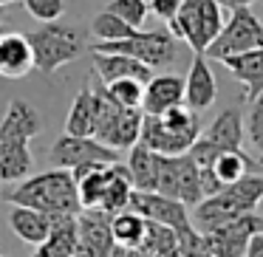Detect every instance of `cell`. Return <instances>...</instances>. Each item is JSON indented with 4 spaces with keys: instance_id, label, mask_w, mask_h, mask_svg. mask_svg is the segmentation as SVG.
I'll return each instance as SVG.
<instances>
[{
    "instance_id": "6da1fadb",
    "label": "cell",
    "mask_w": 263,
    "mask_h": 257,
    "mask_svg": "<svg viewBox=\"0 0 263 257\" xmlns=\"http://www.w3.org/2000/svg\"><path fill=\"white\" fill-rule=\"evenodd\" d=\"M6 201L12 206H26V209H37L46 215H80L82 212L71 170H57V167L20 181L6 192Z\"/></svg>"
},
{
    "instance_id": "7a4b0ae2",
    "label": "cell",
    "mask_w": 263,
    "mask_h": 257,
    "mask_svg": "<svg viewBox=\"0 0 263 257\" xmlns=\"http://www.w3.org/2000/svg\"><path fill=\"white\" fill-rule=\"evenodd\" d=\"M263 201V175H246L238 184L223 187L218 195L204 198L198 206H193L195 229L201 234L223 226V223L243 218L249 212H257V204Z\"/></svg>"
},
{
    "instance_id": "3957f363",
    "label": "cell",
    "mask_w": 263,
    "mask_h": 257,
    "mask_svg": "<svg viewBox=\"0 0 263 257\" xmlns=\"http://www.w3.org/2000/svg\"><path fill=\"white\" fill-rule=\"evenodd\" d=\"M201 133L204 127H201L198 113L181 105L161 116H144L139 144L153 150L156 155H187L201 139Z\"/></svg>"
},
{
    "instance_id": "277c9868",
    "label": "cell",
    "mask_w": 263,
    "mask_h": 257,
    "mask_svg": "<svg viewBox=\"0 0 263 257\" xmlns=\"http://www.w3.org/2000/svg\"><path fill=\"white\" fill-rule=\"evenodd\" d=\"M29 43L34 51V68L43 74H54L63 65L80 60L91 48L88 34L74 23H46L40 29L29 31Z\"/></svg>"
},
{
    "instance_id": "5b68a950",
    "label": "cell",
    "mask_w": 263,
    "mask_h": 257,
    "mask_svg": "<svg viewBox=\"0 0 263 257\" xmlns=\"http://www.w3.org/2000/svg\"><path fill=\"white\" fill-rule=\"evenodd\" d=\"M221 9L223 6L218 0H187L178 17L170 23V34L187 43L195 54H206V48L218 40L227 23Z\"/></svg>"
},
{
    "instance_id": "8992f818",
    "label": "cell",
    "mask_w": 263,
    "mask_h": 257,
    "mask_svg": "<svg viewBox=\"0 0 263 257\" xmlns=\"http://www.w3.org/2000/svg\"><path fill=\"white\" fill-rule=\"evenodd\" d=\"M142 125H144L142 110L119 108L105 96L102 85L97 88V130H93L97 142H102L105 147L116 150V153H122V150L130 153L142 139Z\"/></svg>"
},
{
    "instance_id": "52a82bcc",
    "label": "cell",
    "mask_w": 263,
    "mask_h": 257,
    "mask_svg": "<svg viewBox=\"0 0 263 257\" xmlns=\"http://www.w3.org/2000/svg\"><path fill=\"white\" fill-rule=\"evenodd\" d=\"M243 139H246L243 113H240L238 108H223L221 113L215 116V122L201 133V139L195 142V147L190 150V155L195 159L198 167H212L218 155L243 150Z\"/></svg>"
},
{
    "instance_id": "ba28073f",
    "label": "cell",
    "mask_w": 263,
    "mask_h": 257,
    "mask_svg": "<svg viewBox=\"0 0 263 257\" xmlns=\"http://www.w3.org/2000/svg\"><path fill=\"white\" fill-rule=\"evenodd\" d=\"M91 51L99 54H122V57H130L136 63L153 68H164V65L176 63L178 57V40L164 29L156 31H139L136 37L122 43H91Z\"/></svg>"
},
{
    "instance_id": "9c48e42d",
    "label": "cell",
    "mask_w": 263,
    "mask_h": 257,
    "mask_svg": "<svg viewBox=\"0 0 263 257\" xmlns=\"http://www.w3.org/2000/svg\"><path fill=\"white\" fill-rule=\"evenodd\" d=\"M257 48H263V20L252 9H238V12L229 14V20L223 23V31L206 48L204 57L223 63V60L252 54Z\"/></svg>"
},
{
    "instance_id": "30bf717a",
    "label": "cell",
    "mask_w": 263,
    "mask_h": 257,
    "mask_svg": "<svg viewBox=\"0 0 263 257\" xmlns=\"http://www.w3.org/2000/svg\"><path fill=\"white\" fill-rule=\"evenodd\" d=\"M156 192L181 201L184 206H198L204 201V189H201V170L193 155H159Z\"/></svg>"
},
{
    "instance_id": "8fae6325",
    "label": "cell",
    "mask_w": 263,
    "mask_h": 257,
    "mask_svg": "<svg viewBox=\"0 0 263 257\" xmlns=\"http://www.w3.org/2000/svg\"><path fill=\"white\" fill-rule=\"evenodd\" d=\"M257 234H263V212H249L243 218H235V221L206 232L204 238L212 257H246V249Z\"/></svg>"
},
{
    "instance_id": "7c38bea8",
    "label": "cell",
    "mask_w": 263,
    "mask_h": 257,
    "mask_svg": "<svg viewBox=\"0 0 263 257\" xmlns=\"http://www.w3.org/2000/svg\"><path fill=\"white\" fill-rule=\"evenodd\" d=\"M51 161L57 170H77L85 164H119V153L105 147L97 139H82V136H63L51 144Z\"/></svg>"
},
{
    "instance_id": "4fadbf2b",
    "label": "cell",
    "mask_w": 263,
    "mask_h": 257,
    "mask_svg": "<svg viewBox=\"0 0 263 257\" xmlns=\"http://www.w3.org/2000/svg\"><path fill=\"white\" fill-rule=\"evenodd\" d=\"M77 234H80V254L82 257H114L116 243L110 232V215L102 209H82L77 218Z\"/></svg>"
},
{
    "instance_id": "5bb4252c",
    "label": "cell",
    "mask_w": 263,
    "mask_h": 257,
    "mask_svg": "<svg viewBox=\"0 0 263 257\" xmlns=\"http://www.w3.org/2000/svg\"><path fill=\"white\" fill-rule=\"evenodd\" d=\"M31 139L0 127V184L26 181L34 170V155L29 150Z\"/></svg>"
},
{
    "instance_id": "9a60e30c",
    "label": "cell",
    "mask_w": 263,
    "mask_h": 257,
    "mask_svg": "<svg viewBox=\"0 0 263 257\" xmlns=\"http://www.w3.org/2000/svg\"><path fill=\"white\" fill-rule=\"evenodd\" d=\"M215 96H218V82L212 76L210 63H206L204 54H195L187 76H184V108H190L193 113H201V110L212 108Z\"/></svg>"
},
{
    "instance_id": "2e32d148",
    "label": "cell",
    "mask_w": 263,
    "mask_h": 257,
    "mask_svg": "<svg viewBox=\"0 0 263 257\" xmlns=\"http://www.w3.org/2000/svg\"><path fill=\"white\" fill-rule=\"evenodd\" d=\"M34 71V51L26 34L20 31H0V76L23 80Z\"/></svg>"
},
{
    "instance_id": "e0dca14e",
    "label": "cell",
    "mask_w": 263,
    "mask_h": 257,
    "mask_svg": "<svg viewBox=\"0 0 263 257\" xmlns=\"http://www.w3.org/2000/svg\"><path fill=\"white\" fill-rule=\"evenodd\" d=\"M184 105V80L178 74H156L144 85V102L142 113L144 116H161L173 108Z\"/></svg>"
},
{
    "instance_id": "ac0fdd59",
    "label": "cell",
    "mask_w": 263,
    "mask_h": 257,
    "mask_svg": "<svg viewBox=\"0 0 263 257\" xmlns=\"http://www.w3.org/2000/svg\"><path fill=\"white\" fill-rule=\"evenodd\" d=\"M91 57H93V71H97V76L102 80V85L122 82V80H136V82H142V85H147L156 76L147 65L136 63V60H130V57H122V54L91 51Z\"/></svg>"
},
{
    "instance_id": "d6986e66",
    "label": "cell",
    "mask_w": 263,
    "mask_h": 257,
    "mask_svg": "<svg viewBox=\"0 0 263 257\" xmlns=\"http://www.w3.org/2000/svg\"><path fill=\"white\" fill-rule=\"evenodd\" d=\"M133 192H136V187H133V178H130V172H127V164H122V161L119 164H110L99 209H102L105 215H110V218L119 215V212H127L130 209Z\"/></svg>"
},
{
    "instance_id": "ffe728a7",
    "label": "cell",
    "mask_w": 263,
    "mask_h": 257,
    "mask_svg": "<svg viewBox=\"0 0 263 257\" xmlns=\"http://www.w3.org/2000/svg\"><path fill=\"white\" fill-rule=\"evenodd\" d=\"M97 130V88L91 82L80 88V93L74 96L65 119V133L68 136H82V139H93Z\"/></svg>"
},
{
    "instance_id": "44dd1931",
    "label": "cell",
    "mask_w": 263,
    "mask_h": 257,
    "mask_svg": "<svg viewBox=\"0 0 263 257\" xmlns=\"http://www.w3.org/2000/svg\"><path fill=\"white\" fill-rule=\"evenodd\" d=\"M227 71L235 76V80L243 85V99L252 102L263 93V48L252 54H243V57H232V60H223Z\"/></svg>"
},
{
    "instance_id": "7402d4cb",
    "label": "cell",
    "mask_w": 263,
    "mask_h": 257,
    "mask_svg": "<svg viewBox=\"0 0 263 257\" xmlns=\"http://www.w3.org/2000/svg\"><path fill=\"white\" fill-rule=\"evenodd\" d=\"M9 226H12V232L17 234L20 240L37 246V249H40L48 240V234H51V221H48L46 212L26 209V206H14L12 215H9Z\"/></svg>"
},
{
    "instance_id": "603a6c76",
    "label": "cell",
    "mask_w": 263,
    "mask_h": 257,
    "mask_svg": "<svg viewBox=\"0 0 263 257\" xmlns=\"http://www.w3.org/2000/svg\"><path fill=\"white\" fill-rule=\"evenodd\" d=\"M127 172L133 178L136 192H156V175H159V155L153 150H147L144 144L127 153Z\"/></svg>"
},
{
    "instance_id": "cb8c5ba5",
    "label": "cell",
    "mask_w": 263,
    "mask_h": 257,
    "mask_svg": "<svg viewBox=\"0 0 263 257\" xmlns=\"http://www.w3.org/2000/svg\"><path fill=\"white\" fill-rule=\"evenodd\" d=\"M110 232H114L116 249H139L144 240V232H147V221L127 209L110 218Z\"/></svg>"
},
{
    "instance_id": "d4e9b609",
    "label": "cell",
    "mask_w": 263,
    "mask_h": 257,
    "mask_svg": "<svg viewBox=\"0 0 263 257\" xmlns=\"http://www.w3.org/2000/svg\"><path fill=\"white\" fill-rule=\"evenodd\" d=\"M91 34L97 37L99 43H122V40L136 37L139 29L127 26L125 20H119L116 14H110V12H105V9H102V12L91 20Z\"/></svg>"
},
{
    "instance_id": "484cf974",
    "label": "cell",
    "mask_w": 263,
    "mask_h": 257,
    "mask_svg": "<svg viewBox=\"0 0 263 257\" xmlns=\"http://www.w3.org/2000/svg\"><path fill=\"white\" fill-rule=\"evenodd\" d=\"M105 96L110 99L114 105L125 110H142L144 102V85L136 80H122V82H110V85H102Z\"/></svg>"
},
{
    "instance_id": "4316f807",
    "label": "cell",
    "mask_w": 263,
    "mask_h": 257,
    "mask_svg": "<svg viewBox=\"0 0 263 257\" xmlns=\"http://www.w3.org/2000/svg\"><path fill=\"white\" fill-rule=\"evenodd\" d=\"M139 249L144 254H153V257H161V254H173L178 251V240H176V232L161 223H150L147 221V232H144V240Z\"/></svg>"
},
{
    "instance_id": "83f0119b",
    "label": "cell",
    "mask_w": 263,
    "mask_h": 257,
    "mask_svg": "<svg viewBox=\"0 0 263 257\" xmlns=\"http://www.w3.org/2000/svg\"><path fill=\"white\" fill-rule=\"evenodd\" d=\"M105 12L116 14L119 20H125L127 26H133V29L142 31V23L147 20V0H110L108 6H105Z\"/></svg>"
},
{
    "instance_id": "f1b7e54d",
    "label": "cell",
    "mask_w": 263,
    "mask_h": 257,
    "mask_svg": "<svg viewBox=\"0 0 263 257\" xmlns=\"http://www.w3.org/2000/svg\"><path fill=\"white\" fill-rule=\"evenodd\" d=\"M246 139H249L252 150L260 153V159H263V93L249 102V113H246Z\"/></svg>"
},
{
    "instance_id": "f546056e",
    "label": "cell",
    "mask_w": 263,
    "mask_h": 257,
    "mask_svg": "<svg viewBox=\"0 0 263 257\" xmlns=\"http://www.w3.org/2000/svg\"><path fill=\"white\" fill-rule=\"evenodd\" d=\"M23 6H26V12L34 20H40L43 26L57 23L65 14V0H23Z\"/></svg>"
},
{
    "instance_id": "4dcf8cb0",
    "label": "cell",
    "mask_w": 263,
    "mask_h": 257,
    "mask_svg": "<svg viewBox=\"0 0 263 257\" xmlns=\"http://www.w3.org/2000/svg\"><path fill=\"white\" fill-rule=\"evenodd\" d=\"M184 3H187V0H147L150 12H153L159 20H164L167 26H170L173 20L178 17V12H181Z\"/></svg>"
},
{
    "instance_id": "1f68e13d",
    "label": "cell",
    "mask_w": 263,
    "mask_h": 257,
    "mask_svg": "<svg viewBox=\"0 0 263 257\" xmlns=\"http://www.w3.org/2000/svg\"><path fill=\"white\" fill-rule=\"evenodd\" d=\"M221 6H227V9H232V12H238V9H249L252 3H257V0H218Z\"/></svg>"
},
{
    "instance_id": "d6a6232c",
    "label": "cell",
    "mask_w": 263,
    "mask_h": 257,
    "mask_svg": "<svg viewBox=\"0 0 263 257\" xmlns=\"http://www.w3.org/2000/svg\"><path fill=\"white\" fill-rule=\"evenodd\" d=\"M246 257H263V234H257L246 249Z\"/></svg>"
},
{
    "instance_id": "836d02e7",
    "label": "cell",
    "mask_w": 263,
    "mask_h": 257,
    "mask_svg": "<svg viewBox=\"0 0 263 257\" xmlns=\"http://www.w3.org/2000/svg\"><path fill=\"white\" fill-rule=\"evenodd\" d=\"M12 3H17V0H0V9H6V6H12Z\"/></svg>"
},
{
    "instance_id": "e575fe53",
    "label": "cell",
    "mask_w": 263,
    "mask_h": 257,
    "mask_svg": "<svg viewBox=\"0 0 263 257\" xmlns=\"http://www.w3.org/2000/svg\"><path fill=\"white\" fill-rule=\"evenodd\" d=\"M31 257H48V254H46V251H43V249H37V251H34V254H31Z\"/></svg>"
},
{
    "instance_id": "d590c367",
    "label": "cell",
    "mask_w": 263,
    "mask_h": 257,
    "mask_svg": "<svg viewBox=\"0 0 263 257\" xmlns=\"http://www.w3.org/2000/svg\"><path fill=\"white\" fill-rule=\"evenodd\" d=\"M3 14H6V9H0V26H3Z\"/></svg>"
},
{
    "instance_id": "8d00e7d4",
    "label": "cell",
    "mask_w": 263,
    "mask_h": 257,
    "mask_svg": "<svg viewBox=\"0 0 263 257\" xmlns=\"http://www.w3.org/2000/svg\"><path fill=\"white\" fill-rule=\"evenodd\" d=\"M74 257H82V254H80V251H77V254H74Z\"/></svg>"
},
{
    "instance_id": "74e56055",
    "label": "cell",
    "mask_w": 263,
    "mask_h": 257,
    "mask_svg": "<svg viewBox=\"0 0 263 257\" xmlns=\"http://www.w3.org/2000/svg\"><path fill=\"white\" fill-rule=\"evenodd\" d=\"M0 257H6V254H3V251H0Z\"/></svg>"
}]
</instances>
